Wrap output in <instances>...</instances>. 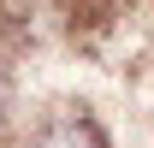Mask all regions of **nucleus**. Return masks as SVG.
I'll use <instances>...</instances> for the list:
<instances>
[{"label": "nucleus", "mask_w": 154, "mask_h": 148, "mask_svg": "<svg viewBox=\"0 0 154 148\" xmlns=\"http://www.w3.org/2000/svg\"><path fill=\"white\" fill-rule=\"evenodd\" d=\"M12 148H113V130L83 101H54L12 125Z\"/></svg>", "instance_id": "1"}]
</instances>
